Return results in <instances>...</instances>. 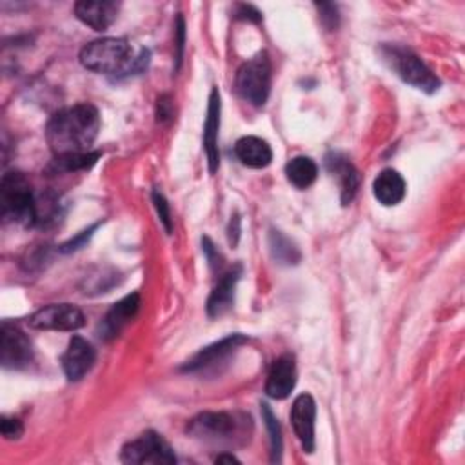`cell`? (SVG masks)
<instances>
[{
    "label": "cell",
    "instance_id": "cell-1",
    "mask_svg": "<svg viewBox=\"0 0 465 465\" xmlns=\"http://www.w3.org/2000/svg\"><path fill=\"white\" fill-rule=\"evenodd\" d=\"M100 131V113L91 104L56 111L45 125V140L54 156L89 153Z\"/></svg>",
    "mask_w": 465,
    "mask_h": 465
},
{
    "label": "cell",
    "instance_id": "cell-2",
    "mask_svg": "<svg viewBox=\"0 0 465 465\" xmlns=\"http://www.w3.org/2000/svg\"><path fill=\"white\" fill-rule=\"evenodd\" d=\"M78 60L93 73L120 78L147 67L149 51L140 49V53L134 54L133 45L125 38L107 36L85 44L80 49Z\"/></svg>",
    "mask_w": 465,
    "mask_h": 465
},
{
    "label": "cell",
    "instance_id": "cell-3",
    "mask_svg": "<svg viewBox=\"0 0 465 465\" xmlns=\"http://www.w3.org/2000/svg\"><path fill=\"white\" fill-rule=\"evenodd\" d=\"M187 432L209 445L218 447H236L245 445L252 432L251 418L243 412H213L205 411L196 414L189 425Z\"/></svg>",
    "mask_w": 465,
    "mask_h": 465
},
{
    "label": "cell",
    "instance_id": "cell-4",
    "mask_svg": "<svg viewBox=\"0 0 465 465\" xmlns=\"http://www.w3.org/2000/svg\"><path fill=\"white\" fill-rule=\"evenodd\" d=\"M0 209L5 222L35 227L36 193L20 171H7L0 182Z\"/></svg>",
    "mask_w": 465,
    "mask_h": 465
},
{
    "label": "cell",
    "instance_id": "cell-5",
    "mask_svg": "<svg viewBox=\"0 0 465 465\" xmlns=\"http://www.w3.org/2000/svg\"><path fill=\"white\" fill-rule=\"evenodd\" d=\"M381 58L387 62V65L409 85L432 94L440 89V80L436 74L423 64V60L412 53L411 49L403 45L385 44L380 47Z\"/></svg>",
    "mask_w": 465,
    "mask_h": 465
},
{
    "label": "cell",
    "instance_id": "cell-6",
    "mask_svg": "<svg viewBox=\"0 0 465 465\" xmlns=\"http://www.w3.org/2000/svg\"><path fill=\"white\" fill-rule=\"evenodd\" d=\"M271 76V60L267 53L262 51L238 67L234 78L238 96L254 107H262L269 98Z\"/></svg>",
    "mask_w": 465,
    "mask_h": 465
},
{
    "label": "cell",
    "instance_id": "cell-7",
    "mask_svg": "<svg viewBox=\"0 0 465 465\" xmlns=\"http://www.w3.org/2000/svg\"><path fill=\"white\" fill-rule=\"evenodd\" d=\"M120 461L133 463V465H143V463H154V465H173L176 463V456L171 449V445L154 430H145L138 438L127 441L120 450Z\"/></svg>",
    "mask_w": 465,
    "mask_h": 465
},
{
    "label": "cell",
    "instance_id": "cell-8",
    "mask_svg": "<svg viewBox=\"0 0 465 465\" xmlns=\"http://www.w3.org/2000/svg\"><path fill=\"white\" fill-rule=\"evenodd\" d=\"M33 361V345L15 323L4 322L0 331V363L4 369H25Z\"/></svg>",
    "mask_w": 465,
    "mask_h": 465
},
{
    "label": "cell",
    "instance_id": "cell-9",
    "mask_svg": "<svg viewBox=\"0 0 465 465\" xmlns=\"http://www.w3.org/2000/svg\"><path fill=\"white\" fill-rule=\"evenodd\" d=\"M29 325L38 331H78L85 325V316L76 305L51 303L31 314Z\"/></svg>",
    "mask_w": 465,
    "mask_h": 465
},
{
    "label": "cell",
    "instance_id": "cell-10",
    "mask_svg": "<svg viewBox=\"0 0 465 465\" xmlns=\"http://www.w3.org/2000/svg\"><path fill=\"white\" fill-rule=\"evenodd\" d=\"M247 341V338L243 334H231L222 338L220 341H214L207 347H203L202 351H198L189 361H185L182 365L183 372H200L205 369L214 367L216 363L227 360L240 345H243Z\"/></svg>",
    "mask_w": 465,
    "mask_h": 465
},
{
    "label": "cell",
    "instance_id": "cell-11",
    "mask_svg": "<svg viewBox=\"0 0 465 465\" xmlns=\"http://www.w3.org/2000/svg\"><path fill=\"white\" fill-rule=\"evenodd\" d=\"M314 420H316V403L312 396L307 392L296 396L291 407V423L302 449L309 454L314 450Z\"/></svg>",
    "mask_w": 465,
    "mask_h": 465
},
{
    "label": "cell",
    "instance_id": "cell-12",
    "mask_svg": "<svg viewBox=\"0 0 465 465\" xmlns=\"http://www.w3.org/2000/svg\"><path fill=\"white\" fill-rule=\"evenodd\" d=\"M94 360H96L94 347L82 336L74 334L69 340V345H67L65 352L62 354L60 363H62V369H64L67 380L78 381L91 371V367L94 365Z\"/></svg>",
    "mask_w": 465,
    "mask_h": 465
},
{
    "label": "cell",
    "instance_id": "cell-13",
    "mask_svg": "<svg viewBox=\"0 0 465 465\" xmlns=\"http://www.w3.org/2000/svg\"><path fill=\"white\" fill-rule=\"evenodd\" d=\"M138 307H140L138 292L127 294L125 298L116 302L102 318L98 325V336L105 341L116 338L122 332V329L134 318V314L138 312Z\"/></svg>",
    "mask_w": 465,
    "mask_h": 465
},
{
    "label": "cell",
    "instance_id": "cell-14",
    "mask_svg": "<svg viewBox=\"0 0 465 465\" xmlns=\"http://www.w3.org/2000/svg\"><path fill=\"white\" fill-rule=\"evenodd\" d=\"M296 385V363L292 354H282L271 365L265 381V392L269 398L285 400Z\"/></svg>",
    "mask_w": 465,
    "mask_h": 465
},
{
    "label": "cell",
    "instance_id": "cell-15",
    "mask_svg": "<svg viewBox=\"0 0 465 465\" xmlns=\"http://www.w3.org/2000/svg\"><path fill=\"white\" fill-rule=\"evenodd\" d=\"M120 4L113 0H80L74 4L76 18L94 31H105L118 16Z\"/></svg>",
    "mask_w": 465,
    "mask_h": 465
},
{
    "label": "cell",
    "instance_id": "cell-16",
    "mask_svg": "<svg viewBox=\"0 0 465 465\" xmlns=\"http://www.w3.org/2000/svg\"><path fill=\"white\" fill-rule=\"evenodd\" d=\"M220 91L218 87L211 89L209 94V105H207V118L203 125V149L207 154V165L209 173H216L220 165V153H218V131H220Z\"/></svg>",
    "mask_w": 465,
    "mask_h": 465
},
{
    "label": "cell",
    "instance_id": "cell-17",
    "mask_svg": "<svg viewBox=\"0 0 465 465\" xmlns=\"http://www.w3.org/2000/svg\"><path fill=\"white\" fill-rule=\"evenodd\" d=\"M242 276V265H234L227 269L220 280L216 282L214 289L211 291L207 298V314L211 318H218L225 314L232 305H234V292H236V283Z\"/></svg>",
    "mask_w": 465,
    "mask_h": 465
},
{
    "label": "cell",
    "instance_id": "cell-18",
    "mask_svg": "<svg viewBox=\"0 0 465 465\" xmlns=\"http://www.w3.org/2000/svg\"><path fill=\"white\" fill-rule=\"evenodd\" d=\"M325 163H327L329 173H332L340 183L341 203L343 205L351 203L360 187V174H358L356 167L345 156H341L338 153H331L325 158Z\"/></svg>",
    "mask_w": 465,
    "mask_h": 465
},
{
    "label": "cell",
    "instance_id": "cell-19",
    "mask_svg": "<svg viewBox=\"0 0 465 465\" xmlns=\"http://www.w3.org/2000/svg\"><path fill=\"white\" fill-rule=\"evenodd\" d=\"M405 180L396 169H383L372 182V194L385 207L398 205L405 198Z\"/></svg>",
    "mask_w": 465,
    "mask_h": 465
},
{
    "label": "cell",
    "instance_id": "cell-20",
    "mask_svg": "<svg viewBox=\"0 0 465 465\" xmlns=\"http://www.w3.org/2000/svg\"><path fill=\"white\" fill-rule=\"evenodd\" d=\"M236 158L252 169H263L272 160L271 145L258 136H242L234 145Z\"/></svg>",
    "mask_w": 465,
    "mask_h": 465
},
{
    "label": "cell",
    "instance_id": "cell-21",
    "mask_svg": "<svg viewBox=\"0 0 465 465\" xmlns=\"http://www.w3.org/2000/svg\"><path fill=\"white\" fill-rule=\"evenodd\" d=\"M285 176L294 187L307 189L318 176V165L309 156H294L285 165Z\"/></svg>",
    "mask_w": 465,
    "mask_h": 465
},
{
    "label": "cell",
    "instance_id": "cell-22",
    "mask_svg": "<svg viewBox=\"0 0 465 465\" xmlns=\"http://www.w3.org/2000/svg\"><path fill=\"white\" fill-rule=\"evenodd\" d=\"M269 251L272 260L282 265H296L302 260L298 245L278 229L269 231Z\"/></svg>",
    "mask_w": 465,
    "mask_h": 465
},
{
    "label": "cell",
    "instance_id": "cell-23",
    "mask_svg": "<svg viewBox=\"0 0 465 465\" xmlns=\"http://www.w3.org/2000/svg\"><path fill=\"white\" fill-rule=\"evenodd\" d=\"M100 153H78V154H64V156H54V160L51 162L49 169H53L54 173H73V171H82V169H89L96 163Z\"/></svg>",
    "mask_w": 465,
    "mask_h": 465
},
{
    "label": "cell",
    "instance_id": "cell-24",
    "mask_svg": "<svg viewBox=\"0 0 465 465\" xmlns=\"http://www.w3.org/2000/svg\"><path fill=\"white\" fill-rule=\"evenodd\" d=\"M262 418L265 421L267 432H269V445H271V461H280L282 460V427L276 420V416L272 414L271 407L267 403H262Z\"/></svg>",
    "mask_w": 465,
    "mask_h": 465
},
{
    "label": "cell",
    "instance_id": "cell-25",
    "mask_svg": "<svg viewBox=\"0 0 465 465\" xmlns=\"http://www.w3.org/2000/svg\"><path fill=\"white\" fill-rule=\"evenodd\" d=\"M153 203H154V209H156V213H158V216H160L162 225L165 227L167 234H171V232H173L171 209H169V203H167L165 196L162 194V191H158V189H154V191H153Z\"/></svg>",
    "mask_w": 465,
    "mask_h": 465
},
{
    "label": "cell",
    "instance_id": "cell-26",
    "mask_svg": "<svg viewBox=\"0 0 465 465\" xmlns=\"http://www.w3.org/2000/svg\"><path fill=\"white\" fill-rule=\"evenodd\" d=\"M316 9L320 13V22L323 24V27L329 31H334L340 24L338 7L334 4H316Z\"/></svg>",
    "mask_w": 465,
    "mask_h": 465
},
{
    "label": "cell",
    "instance_id": "cell-27",
    "mask_svg": "<svg viewBox=\"0 0 465 465\" xmlns=\"http://www.w3.org/2000/svg\"><path fill=\"white\" fill-rule=\"evenodd\" d=\"M0 430H2V436L5 440H18L24 432V425L20 420L16 418H7V416H2V421H0Z\"/></svg>",
    "mask_w": 465,
    "mask_h": 465
},
{
    "label": "cell",
    "instance_id": "cell-28",
    "mask_svg": "<svg viewBox=\"0 0 465 465\" xmlns=\"http://www.w3.org/2000/svg\"><path fill=\"white\" fill-rule=\"evenodd\" d=\"M183 45H185V22H183V16L178 15L176 18V54H174V71L180 69L182 65V56H183Z\"/></svg>",
    "mask_w": 465,
    "mask_h": 465
},
{
    "label": "cell",
    "instance_id": "cell-29",
    "mask_svg": "<svg viewBox=\"0 0 465 465\" xmlns=\"http://www.w3.org/2000/svg\"><path fill=\"white\" fill-rule=\"evenodd\" d=\"M234 16L240 18V20H247V22H260V20H262L260 11L254 9V7L249 5V4H238V5H236V11H234Z\"/></svg>",
    "mask_w": 465,
    "mask_h": 465
},
{
    "label": "cell",
    "instance_id": "cell-30",
    "mask_svg": "<svg viewBox=\"0 0 465 465\" xmlns=\"http://www.w3.org/2000/svg\"><path fill=\"white\" fill-rule=\"evenodd\" d=\"M94 227H96V225H93V227H91V229H87V231H82L74 240H69L67 243H64V245L60 247V251H62V252H71V251L80 249V245H84V243L91 238V234H93V231H94Z\"/></svg>",
    "mask_w": 465,
    "mask_h": 465
},
{
    "label": "cell",
    "instance_id": "cell-31",
    "mask_svg": "<svg viewBox=\"0 0 465 465\" xmlns=\"http://www.w3.org/2000/svg\"><path fill=\"white\" fill-rule=\"evenodd\" d=\"M202 247H203V252H205V256H207V260H209V265L214 269L216 265H220V260H222V256L213 249L214 245L211 243V240L205 236V238H202Z\"/></svg>",
    "mask_w": 465,
    "mask_h": 465
},
{
    "label": "cell",
    "instance_id": "cell-32",
    "mask_svg": "<svg viewBox=\"0 0 465 465\" xmlns=\"http://www.w3.org/2000/svg\"><path fill=\"white\" fill-rule=\"evenodd\" d=\"M156 116H158V120H162V122L173 116L169 96H160V98H158V111H156Z\"/></svg>",
    "mask_w": 465,
    "mask_h": 465
},
{
    "label": "cell",
    "instance_id": "cell-33",
    "mask_svg": "<svg viewBox=\"0 0 465 465\" xmlns=\"http://www.w3.org/2000/svg\"><path fill=\"white\" fill-rule=\"evenodd\" d=\"M214 461H216V463H222V461H229V463L236 461V463H238V458H236L234 454H229V452H222V454H218V456L214 458Z\"/></svg>",
    "mask_w": 465,
    "mask_h": 465
}]
</instances>
